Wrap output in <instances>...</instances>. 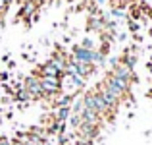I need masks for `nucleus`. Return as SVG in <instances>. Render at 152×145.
Returning a JSON list of instances; mask_svg holds the SVG:
<instances>
[{"label":"nucleus","instance_id":"obj_1","mask_svg":"<svg viewBox=\"0 0 152 145\" xmlns=\"http://www.w3.org/2000/svg\"><path fill=\"white\" fill-rule=\"evenodd\" d=\"M83 89H85V79H81L79 75H75V74H71V75L64 74L62 75V93L75 97L77 93H81Z\"/></svg>","mask_w":152,"mask_h":145},{"label":"nucleus","instance_id":"obj_2","mask_svg":"<svg viewBox=\"0 0 152 145\" xmlns=\"http://www.w3.org/2000/svg\"><path fill=\"white\" fill-rule=\"evenodd\" d=\"M41 85H42L45 99H48V101H52L54 97H58L62 93V78H48V75H42Z\"/></svg>","mask_w":152,"mask_h":145},{"label":"nucleus","instance_id":"obj_3","mask_svg":"<svg viewBox=\"0 0 152 145\" xmlns=\"http://www.w3.org/2000/svg\"><path fill=\"white\" fill-rule=\"evenodd\" d=\"M23 89L29 91V95L33 97V101H41L45 99V93H42V85H41V78L39 75H27L23 79Z\"/></svg>","mask_w":152,"mask_h":145},{"label":"nucleus","instance_id":"obj_4","mask_svg":"<svg viewBox=\"0 0 152 145\" xmlns=\"http://www.w3.org/2000/svg\"><path fill=\"white\" fill-rule=\"evenodd\" d=\"M110 74H114L115 78L123 79V81L131 83V85L139 81V79H137V74H135V72L131 70L129 66H125V64H121V62H119L118 66H114V68H112V70H110Z\"/></svg>","mask_w":152,"mask_h":145},{"label":"nucleus","instance_id":"obj_5","mask_svg":"<svg viewBox=\"0 0 152 145\" xmlns=\"http://www.w3.org/2000/svg\"><path fill=\"white\" fill-rule=\"evenodd\" d=\"M69 62H71V66H73V70H75V75H79V78L85 79V81L96 72V66L87 64V62H77V60H73L71 56H69Z\"/></svg>","mask_w":152,"mask_h":145},{"label":"nucleus","instance_id":"obj_6","mask_svg":"<svg viewBox=\"0 0 152 145\" xmlns=\"http://www.w3.org/2000/svg\"><path fill=\"white\" fill-rule=\"evenodd\" d=\"M75 132H77V138L79 139H85V141H94V139L98 138V134H100V128H98V126H93V124L83 122Z\"/></svg>","mask_w":152,"mask_h":145},{"label":"nucleus","instance_id":"obj_7","mask_svg":"<svg viewBox=\"0 0 152 145\" xmlns=\"http://www.w3.org/2000/svg\"><path fill=\"white\" fill-rule=\"evenodd\" d=\"M94 89H96L98 93H100V97H102V99H104V103H106V107L110 108L112 112H115V110H118V108H119V104H121V103H119V101H118V99H115L114 95L110 93V91L106 89V85H104L102 81L98 83V85L94 87Z\"/></svg>","mask_w":152,"mask_h":145},{"label":"nucleus","instance_id":"obj_8","mask_svg":"<svg viewBox=\"0 0 152 145\" xmlns=\"http://www.w3.org/2000/svg\"><path fill=\"white\" fill-rule=\"evenodd\" d=\"M50 62L54 64V66H56V68H58V70L64 74V72H66V66H67V62H69V54H67V52H64L62 48L58 47L54 52H52V56H50Z\"/></svg>","mask_w":152,"mask_h":145},{"label":"nucleus","instance_id":"obj_9","mask_svg":"<svg viewBox=\"0 0 152 145\" xmlns=\"http://www.w3.org/2000/svg\"><path fill=\"white\" fill-rule=\"evenodd\" d=\"M39 10H41V8L35 2H23L21 8H19V12H18V19H25V23H29V19L33 18Z\"/></svg>","mask_w":152,"mask_h":145},{"label":"nucleus","instance_id":"obj_10","mask_svg":"<svg viewBox=\"0 0 152 145\" xmlns=\"http://www.w3.org/2000/svg\"><path fill=\"white\" fill-rule=\"evenodd\" d=\"M119 62L125 64V66H129L131 70H135V64H137V48H135V47L125 48L123 54L119 56Z\"/></svg>","mask_w":152,"mask_h":145},{"label":"nucleus","instance_id":"obj_11","mask_svg":"<svg viewBox=\"0 0 152 145\" xmlns=\"http://www.w3.org/2000/svg\"><path fill=\"white\" fill-rule=\"evenodd\" d=\"M81 118H83V122L93 124V126H98V128H100V126H102V122H104V120L96 114V112H94V110H89V108H83Z\"/></svg>","mask_w":152,"mask_h":145},{"label":"nucleus","instance_id":"obj_12","mask_svg":"<svg viewBox=\"0 0 152 145\" xmlns=\"http://www.w3.org/2000/svg\"><path fill=\"white\" fill-rule=\"evenodd\" d=\"M73 99H75L73 95L60 93L58 97H54V99H52V107H54V108H60V107H71V103H73Z\"/></svg>","mask_w":152,"mask_h":145},{"label":"nucleus","instance_id":"obj_13","mask_svg":"<svg viewBox=\"0 0 152 145\" xmlns=\"http://www.w3.org/2000/svg\"><path fill=\"white\" fill-rule=\"evenodd\" d=\"M54 120L56 122H67V118L71 116V107H60V108H54Z\"/></svg>","mask_w":152,"mask_h":145},{"label":"nucleus","instance_id":"obj_14","mask_svg":"<svg viewBox=\"0 0 152 145\" xmlns=\"http://www.w3.org/2000/svg\"><path fill=\"white\" fill-rule=\"evenodd\" d=\"M14 101H18V103L25 104V103H29V101H33V97L29 95V91H27V89H23V87H19V89H18V91L14 93Z\"/></svg>","mask_w":152,"mask_h":145},{"label":"nucleus","instance_id":"obj_15","mask_svg":"<svg viewBox=\"0 0 152 145\" xmlns=\"http://www.w3.org/2000/svg\"><path fill=\"white\" fill-rule=\"evenodd\" d=\"M85 104H83V97H75L73 103H71V114H81Z\"/></svg>","mask_w":152,"mask_h":145},{"label":"nucleus","instance_id":"obj_16","mask_svg":"<svg viewBox=\"0 0 152 145\" xmlns=\"http://www.w3.org/2000/svg\"><path fill=\"white\" fill-rule=\"evenodd\" d=\"M67 124H69L73 130H77L79 126L83 124V118H81V114H71L69 118H67Z\"/></svg>","mask_w":152,"mask_h":145},{"label":"nucleus","instance_id":"obj_17","mask_svg":"<svg viewBox=\"0 0 152 145\" xmlns=\"http://www.w3.org/2000/svg\"><path fill=\"white\" fill-rule=\"evenodd\" d=\"M110 47H112V43L110 41H102V45H100V48H96L100 54H104V56H108L110 54Z\"/></svg>","mask_w":152,"mask_h":145},{"label":"nucleus","instance_id":"obj_18","mask_svg":"<svg viewBox=\"0 0 152 145\" xmlns=\"http://www.w3.org/2000/svg\"><path fill=\"white\" fill-rule=\"evenodd\" d=\"M79 47H83V48H89V50H94V43H93V39H89V37H85L81 41V45Z\"/></svg>","mask_w":152,"mask_h":145},{"label":"nucleus","instance_id":"obj_19","mask_svg":"<svg viewBox=\"0 0 152 145\" xmlns=\"http://www.w3.org/2000/svg\"><path fill=\"white\" fill-rule=\"evenodd\" d=\"M127 27H129V31H131V33H137V31L141 29L139 21H133V19H127Z\"/></svg>","mask_w":152,"mask_h":145},{"label":"nucleus","instance_id":"obj_20","mask_svg":"<svg viewBox=\"0 0 152 145\" xmlns=\"http://www.w3.org/2000/svg\"><path fill=\"white\" fill-rule=\"evenodd\" d=\"M114 18H127V14L123 10H118V8H112V12H110Z\"/></svg>","mask_w":152,"mask_h":145},{"label":"nucleus","instance_id":"obj_21","mask_svg":"<svg viewBox=\"0 0 152 145\" xmlns=\"http://www.w3.org/2000/svg\"><path fill=\"white\" fill-rule=\"evenodd\" d=\"M108 64H110V70H112L114 66H118V64H119V58H115V56H112V58L108 60Z\"/></svg>","mask_w":152,"mask_h":145},{"label":"nucleus","instance_id":"obj_22","mask_svg":"<svg viewBox=\"0 0 152 145\" xmlns=\"http://www.w3.org/2000/svg\"><path fill=\"white\" fill-rule=\"evenodd\" d=\"M0 145H12V139H10V138H4V135H0Z\"/></svg>","mask_w":152,"mask_h":145},{"label":"nucleus","instance_id":"obj_23","mask_svg":"<svg viewBox=\"0 0 152 145\" xmlns=\"http://www.w3.org/2000/svg\"><path fill=\"white\" fill-rule=\"evenodd\" d=\"M75 145H93V141H85V139H77Z\"/></svg>","mask_w":152,"mask_h":145},{"label":"nucleus","instance_id":"obj_24","mask_svg":"<svg viewBox=\"0 0 152 145\" xmlns=\"http://www.w3.org/2000/svg\"><path fill=\"white\" fill-rule=\"evenodd\" d=\"M31 2H35V4H37V6H39V8H41V6H42V4H45V0H31Z\"/></svg>","mask_w":152,"mask_h":145},{"label":"nucleus","instance_id":"obj_25","mask_svg":"<svg viewBox=\"0 0 152 145\" xmlns=\"http://www.w3.org/2000/svg\"><path fill=\"white\" fill-rule=\"evenodd\" d=\"M118 39H119V41H125L127 35H125V33H119V35H118Z\"/></svg>","mask_w":152,"mask_h":145},{"label":"nucleus","instance_id":"obj_26","mask_svg":"<svg viewBox=\"0 0 152 145\" xmlns=\"http://www.w3.org/2000/svg\"><path fill=\"white\" fill-rule=\"evenodd\" d=\"M146 70H148V74H152V62L146 64Z\"/></svg>","mask_w":152,"mask_h":145},{"label":"nucleus","instance_id":"obj_27","mask_svg":"<svg viewBox=\"0 0 152 145\" xmlns=\"http://www.w3.org/2000/svg\"><path fill=\"white\" fill-rule=\"evenodd\" d=\"M146 97H148V99L152 101V87H150V89H148V91H146Z\"/></svg>","mask_w":152,"mask_h":145},{"label":"nucleus","instance_id":"obj_28","mask_svg":"<svg viewBox=\"0 0 152 145\" xmlns=\"http://www.w3.org/2000/svg\"><path fill=\"white\" fill-rule=\"evenodd\" d=\"M39 145H52V143L48 141V139H45V141H41V143H39Z\"/></svg>","mask_w":152,"mask_h":145},{"label":"nucleus","instance_id":"obj_29","mask_svg":"<svg viewBox=\"0 0 152 145\" xmlns=\"http://www.w3.org/2000/svg\"><path fill=\"white\" fill-rule=\"evenodd\" d=\"M96 4H104V2H108V0H94Z\"/></svg>","mask_w":152,"mask_h":145},{"label":"nucleus","instance_id":"obj_30","mask_svg":"<svg viewBox=\"0 0 152 145\" xmlns=\"http://www.w3.org/2000/svg\"><path fill=\"white\" fill-rule=\"evenodd\" d=\"M52 2H54V0H45V4H52Z\"/></svg>","mask_w":152,"mask_h":145},{"label":"nucleus","instance_id":"obj_31","mask_svg":"<svg viewBox=\"0 0 152 145\" xmlns=\"http://www.w3.org/2000/svg\"><path fill=\"white\" fill-rule=\"evenodd\" d=\"M6 2H8V4H14V2H15V0H6Z\"/></svg>","mask_w":152,"mask_h":145},{"label":"nucleus","instance_id":"obj_32","mask_svg":"<svg viewBox=\"0 0 152 145\" xmlns=\"http://www.w3.org/2000/svg\"><path fill=\"white\" fill-rule=\"evenodd\" d=\"M15 2H19V4H21V2H23V0H15Z\"/></svg>","mask_w":152,"mask_h":145},{"label":"nucleus","instance_id":"obj_33","mask_svg":"<svg viewBox=\"0 0 152 145\" xmlns=\"http://www.w3.org/2000/svg\"><path fill=\"white\" fill-rule=\"evenodd\" d=\"M150 62H152V56H150Z\"/></svg>","mask_w":152,"mask_h":145},{"label":"nucleus","instance_id":"obj_34","mask_svg":"<svg viewBox=\"0 0 152 145\" xmlns=\"http://www.w3.org/2000/svg\"><path fill=\"white\" fill-rule=\"evenodd\" d=\"M150 83H152V78H150Z\"/></svg>","mask_w":152,"mask_h":145},{"label":"nucleus","instance_id":"obj_35","mask_svg":"<svg viewBox=\"0 0 152 145\" xmlns=\"http://www.w3.org/2000/svg\"><path fill=\"white\" fill-rule=\"evenodd\" d=\"M0 75H2V72H0Z\"/></svg>","mask_w":152,"mask_h":145},{"label":"nucleus","instance_id":"obj_36","mask_svg":"<svg viewBox=\"0 0 152 145\" xmlns=\"http://www.w3.org/2000/svg\"><path fill=\"white\" fill-rule=\"evenodd\" d=\"M69 2H71V0H69Z\"/></svg>","mask_w":152,"mask_h":145}]
</instances>
